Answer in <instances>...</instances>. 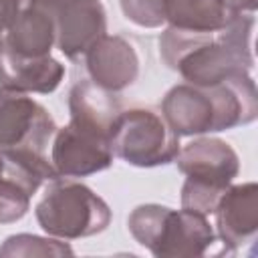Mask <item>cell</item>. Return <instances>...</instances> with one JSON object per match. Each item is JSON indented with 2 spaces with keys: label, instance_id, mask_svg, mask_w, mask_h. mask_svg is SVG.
Wrapping results in <instances>:
<instances>
[{
  "label": "cell",
  "instance_id": "cell-1",
  "mask_svg": "<svg viewBox=\"0 0 258 258\" xmlns=\"http://www.w3.org/2000/svg\"><path fill=\"white\" fill-rule=\"evenodd\" d=\"M252 28L254 16L250 12L238 14L216 32H189L167 26L159 36V54L185 83L210 87L232 75L250 73L254 67Z\"/></svg>",
  "mask_w": 258,
  "mask_h": 258
},
{
  "label": "cell",
  "instance_id": "cell-17",
  "mask_svg": "<svg viewBox=\"0 0 258 258\" xmlns=\"http://www.w3.org/2000/svg\"><path fill=\"white\" fill-rule=\"evenodd\" d=\"M71 256L73 248L64 242L40 238L34 234H16L8 236L0 246V256Z\"/></svg>",
  "mask_w": 258,
  "mask_h": 258
},
{
  "label": "cell",
  "instance_id": "cell-19",
  "mask_svg": "<svg viewBox=\"0 0 258 258\" xmlns=\"http://www.w3.org/2000/svg\"><path fill=\"white\" fill-rule=\"evenodd\" d=\"M18 12H20L18 0H0V40L6 36L8 28L14 22Z\"/></svg>",
  "mask_w": 258,
  "mask_h": 258
},
{
  "label": "cell",
  "instance_id": "cell-2",
  "mask_svg": "<svg viewBox=\"0 0 258 258\" xmlns=\"http://www.w3.org/2000/svg\"><path fill=\"white\" fill-rule=\"evenodd\" d=\"M161 115L177 135H204L248 125L258 115V91L250 73L222 83L175 85L161 101Z\"/></svg>",
  "mask_w": 258,
  "mask_h": 258
},
{
  "label": "cell",
  "instance_id": "cell-3",
  "mask_svg": "<svg viewBox=\"0 0 258 258\" xmlns=\"http://www.w3.org/2000/svg\"><path fill=\"white\" fill-rule=\"evenodd\" d=\"M127 228L135 242L157 258H196L208 254L216 244L208 216L183 208L141 204L129 214Z\"/></svg>",
  "mask_w": 258,
  "mask_h": 258
},
{
  "label": "cell",
  "instance_id": "cell-5",
  "mask_svg": "<svg viewBox=\"0 0 258 258\" xmlns=\"http://www.w3.org/2000/svg\"><path fill=\"white\" fill-rule=\"evenodd\" d=\"M38 226L52 238L79 240L101 234L111 222V210L91 187L71 177H54L34 208Z\"/></svg>",
  "mask_w": 258,
  "mask_h": 258
},
{
  "label": "cell",
  "instance_id": "cell-4",
  "mask_svg": "<svg viewBox=\"0 0 258 258\" xmlns=\"http://www.w3.org/2000/svg\"><path fill=\"white\" fill-rule=\"evenodd\" d=\"M173 161L185 175L181 185V208L202 216L214 214L220 198L240 171L238 153L230 143L214 137L189 141L177 151Z\"/></svg>",
  "mask_w": 258,
  "mask_h": 258
},
{
  "label": "cell",
  "instance_id": "cell-16",
  "mask_svg": "<svg viewBox=\"0 0 258 258\" xmlns=\"http://www.w3.org/2000/svg\"><path fill=\"white\" fill-rule=\"evenodd\" d=\"M69 111L73 119L93 123L111 133V127L123 109L113 91L95 85L91 79H83L77 81L69 93Z\"/></svg>",
  "mask_w": 258,
  "mask_h": 258
},
{
  "label": "cell",
  "instance_id": "cell-12",
  "mask_svg": "<svg viewBox=\"0 0 258 258\" xmlns=\"http://www.w3.org/2000/svg\"><path fill=\"white\" fill-rule=\"evenodd\" d=\"M83 58L89 79L113 93L133 85L139 75V56L133 44L117 34L99 38Z\"/></svg>",
  "mask_w": 258,
  "mask_h": 258
},
{
  "label": "cell",
  "instance_id": "cell-13",
  "mask_svg": "<svg viewBox=\"0 0 258 258\" xmlns=\"http://www.w3.org/2000/svg\"><path fill=\"white\" fill-rule=\"evenodd\" d=\"M64 77V64L50 54L24 56L0 40V87L20 93L48 95L56 91Z\"/></svg>",
  "mask_w": 258,
  "mask_h": 258
},
{
  "label": "cell",
  "instance_id": "cell-20",
  "mask_svg": "<svg viewBox=\"0 0 258 258\" xmlns=\"http://www.w3.org/2000/svg\"><path fill=\"white\" fill-rule=\"evenodd\" d=\"M60 0H18L20 8H40L46 12H52V8L58 4Z\"/></svg>",
  "mask_w": 258,
  "mask_h": 258
},
{
  "label": "cell",
  "instance_id": "cell-7",
  "mask_svg": "<svg viewBox=\"0 0 258 258\" xmlns=\"http://www.w3.org/2000/svg\"><path fill=\"white\" fill-rule=\"evenodd\" d=\"M50 145V163L58 177H87L105 171L115 157L107 129L73 117L64 127H56Z\"/></svg>",
  "mask_w": 258,
  "mask_h": 258
},
{
  "label": "cell",
  "instance_id": "cell-15",
  "mask_svg": "<svg viewBox=\"0 0 258 258\" xmlns=\"http://www.w3.org/2000/svg\"><path fill=\"white\" fill-rule=\"evenodd\" d=\"M4 42L24 56H46L54 44L52 12L40 8H20L10 24Z\"/></svg>",
  "mask_w": 258,
  "mask_h": 258
},
{
  "label": "cell",
  "instance_id": "cell-9",
  "mask_svg": "<svg viewBox=\"0 0 258 258\" xmlns=\"http://www.w3.org/2000/svg\"><path fill=\"white\" fill-rule=\"evenodd\" d=\"M54 133L56 123L38 101L0 87V147L46 155Z\"/></svg>",
  "mask_w": 258,
  "mask_h": 258
},
{
  "label": "cell",
  "instance_id": "cell-14",
  "mask_svg": "<svg viewBox=\"0 0 258 258\" xmlns=\"http://www.w3.org/2000/svg\"><path fill=\"white\" fill-rule=\"evenodd\" d=\"M238 14L228 0H167L165 22L189 32H216Z\"/></svg>",
  "mask_w": 258,
  "mask_h": 258
},
{
  "label": "cell",
  "instance_id": "cell-8",
  "mask_svg": "<svg viewBox=\"0 0 258 258\" xmlns=\"http://www.w3.org/2000/svg\"><path fill=\"white\" fill-rule=\"evenodd\" d=\"M54 177L58 173L46 155L0 147V224L20 220L42 181Z\"/></svg>",
  "mask_w": 258,
  "mask_h": 258
},
{
  "label": "cell",
  "instance_id": "cell-10",
  "mask_svg": "<svg viewBox=\"0 0 258 258\" xmlns=\"http://www.w3.org/2000/svg\"><path fill=\"white\" fill-rule=\"evenodd\" d=\"M54 44L69 58L79 60L105 36L107 12L101 0H60L52 8Z\"/></svg>",
  "mask_w": 258,
  "mask_h": 258
},
{
  "label": "cell",
  "instance_id": "cell-18",
  "mask_svg": "<svg viewBox=\"0 0 258 258\" xmlns=\"http://www.w3.org/2000/svg\"><path fill=\"white\" fill-rule=\"evenodd\" d=\"M119 4L125 18L137 26L157 28L165 24L167 0H119Z\"/></svg>",
  "mask_w": 258,
  "mask_h": 258
},
{
  "label": "cell",
  "instance_id": "cell-11",
  "mask_svg": "<svg viewBox=\"0 0 258 258\" xmlns=\"http://www.w3.org/2000/svg\"><path fill=\"white\" fill-rule=\"evenodd\" d=\"M214 214L216 236L222 240L228 254L252 244L258 234V185L254 181L230 185Z\"/></svg>",
  "mask_w": 258,
  "mask_h": 258
},
{
  "label": "cell",
  "instance_id": "cell-21",
  "mask_svg": "<svg viewBox=\"0 0 258 258\" xmlns=\"http://www.w3.org/2000/svg\"><path fill=\"white\" fill-rule=\"evenodd\" d=\"M236 10H240V12H250V14H254V10H256V6H258V0H228Z\"/></svg>",
  "mask_w": 258,
  "mask_h": 258
},
{
  "label": "cell",
  "instance_id": "cell-6",
  "mask_svg": "<svg viewBox=\"0 0 258 258\" xmlns=\"http://www.w3.org/2000/svg\"><path fill=\"white\" fill-rule=\"evenodd\" d=\"M111 149L135 167L167 165L179 151V135L151 107L123 109L111 127Z\"/></svg>",
  "mask_w": 258,
  "mask_h": 258
}]
</instances>
